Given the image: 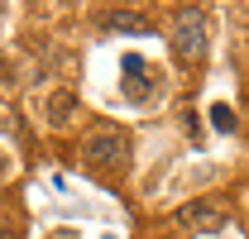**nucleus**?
I'll return each instance as SVG.
<instances>
[{
  "instance_id": "f257e3e1",
  "label": "nucleus",
  "mask_w": 249,
  "mask_h": 239,
  "mask_svg": "<svg viewBox=\"0 0 249 239\" xmlns=\"http://www.w3.org/2000/svg\"><path fill=\"white\" fill-rule=\"evenodd\" d=\"M82 163L101 177L124 172L129 168V134L124 129H96L91 139H82Z\"/></svg>"
},
{
  "instance_id": "f03ea898",
  "label": "nucleus",
  "mask_w": 249,
  "mask_h": 239,
  "mask_svg": "<svg viewBox=\"0 0 249 239\" xmlns=\"http://www.w3.org/2000/svg\"><path fill=\"white\" fill-rule=\"evenodd\" d=\"M168 48H173V62L178 67H196L206 58V15L196 5H182L178 10V24L168 34Z\"/></svg>"
},
{
  "instance_id": "7ed1b4c3",
  "label": "nucleus",
  "mask_w": 249,
  "mask_h": 239,
  "mask_svg": "<svg viewBox=\"0 0 249 239\" xmlns=\"http://www.w3.org/2000/svg\"><path fill=\"white\" fill-rule=\"evenodd\" d=\"M173 225H182L192 235H211V230H225V225H230V210L220 206V201H187V206L173 215Z\"/></svg>"
},
{
  "instance_id": "20e7f679",
  "label": "nucleus",
  "mask_w": 249,
  "mask_h": 239,
  "mask_svg": "<svg viewBox=\"0 0 249 239\" xmlns=\"http://www.w3.org/2000/svg\"><path fill=\"white\" fill-rule=\"evenodd\" d=\"M96 29L101 34H154V24L139 10H101L96 15Z\"/></svg>"
},
{
  "instance_id": "39448f33",
  "label": "nucleus",
  "mask_w": 249,
  "mask_h": 239,
  "mask_svg": "<svg viewBox=\"0 0 249 239\" xmlns=\"http://www.w3.org/2000/svg\"><path fill=\"white\" fill-rule=\"evenodd\" d=\"M154 72H149V62L139 58V53H129V58H124V72H120V91L124 96H129V101H144V96H149V91H154Z\"/></svg>"
},
{
  "instance_id": "423d86ee",
  "label": "nucleus",
  "mask_w": 249,
  "mask_h": 239,
  "mask_svg": "<svg viewBox=\"0 0 249 239\" xmlns=\"http://www.w3.org/2000/svg\"><path fill=\"white\" fill-rule=\"evenodd\" d=\"M72 115H77V96H72V91H53V96H48V124H53V129H67Z\"/></svg>"
},
{
  "instance_id": "0eeeda50",
  "label": "nucleus",
  "mask_w": 249,
  "mask_h": 239,
  "mask_svg": "<svg viewBox=\"0 0 249 239\" xmlns=\"http://www.w3.org/2000/svg\"><path fill=\"white\" fill-rule=\"evenodd\" d=\"M211 124H216V134H235V110L230 105H211Z\"/></svg>"
},
{
  "instance_id": "6e6552de",
  "label": "nucleus",
  "mask_w": 249,
  "mask_h": 239,
  "mask_svg": "<svg viewBox=\"0 0 249 239\" xmlns=\"http://www.w3.org/2000/svg\"><path fill=\"white\" fill-rule=\"evenodd\" d=\"M5 168H10V163H5V149H0V172H5Z\"/></svg>"
}]
</instances>
